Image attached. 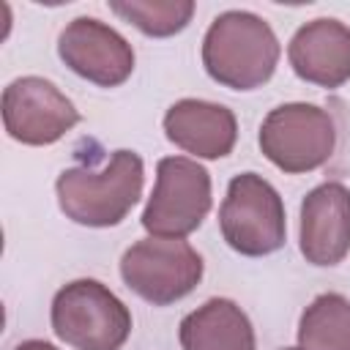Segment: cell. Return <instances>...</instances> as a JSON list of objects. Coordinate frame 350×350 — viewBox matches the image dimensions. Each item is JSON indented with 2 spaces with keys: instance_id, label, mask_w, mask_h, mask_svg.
Returning <instances> with one entry per match:
<instances>
[{
  "instance_id": "1",
  "label": "cell",
  "mask_w": 350,
  "mask_h": 350,
  "mask_svg": "<svg viewBox=\"0 0 350 350\" xmlns=\"http://www.w3.org/2000/svg\"><path fill=\"white\" fill-rule=\"evenodd\" d=\"M279 38L273 27L252 11L219 14L202 38V66L213 82L230 90L265 85L279 66Z\"/></svg>"
},
{
  "instance_id": "2",
  "label": "cell",
  "mask_w": 350,
  "mask_h": 350,
  "mask_svg": "<svg viewBox=\"0 0 350 350\" xmlns=\"http://www.w3.org/2000/svg\"><path fill=\"white\" fill-rule=\"evenodd\" d=\"M145 167L139 153L115 150L104 170L68 167L57 175L55 191L66 219L82 227H115L142 197Z\"/></svg>"
},
{
  "instance_id": "3",
  "label": "cell",
  "mask_w": 350,
  "mask_h": 350,
  "mask_svg": "<svg viewBox=\"0 0 350 350\" xmlns=\"http://www.w3.org/2000/svg\"><path fill=\"white\" fill-rule=\"evenodd\" d=\"M52 331L74 350H120L131 334L129 306L98 279H74L52 298Z\"/></svg>"
},
{
  "instance_id": "4",
  "label": "cell",
  "mask_w": 350,
  "mask_h": 350,
  "mask_svg": "<svg viewBox=\"0 0 350 350\" xmlns=\"http://www.w3.org/2000/svg\"><path fill=\"white\" fill-rule=\"evenodd\" d=\"M219 230L227 246L243 257H265L284 246L287 219L279 191L257 172L230 180L219 208Z\"/></svg>"
},
{
  "instance_id": "5",
  "label": "cell",
  "mask_w": 350,
  "mask_h": 350,
  "mask_svg": "<svg viewBox=\"0 0 350 350\" xmlns=\"http://www.w3.org/2000/svg\"><path fill=\"white\" fill-rule=\"evenodd\" d=\"M262 156L287 175L323 167L336 148V126L331 115L306 101L273 107L257 134Z\"/></svg>"
},
{
  "instance_id": "6",
  "label": "cell",
  "mask_w": 350,
  "mask_h": 350,
  "mask_svg": "<svg viewBox=\"0 0 350 350\" xmlns=\"http://www.w3.org/2000/svg\"><path fill=\"white\" fill-rule=\"evenodd\" d=\"M205 262L183 238H142L120 257V276L131 293L153 306L186 298L202 279Z\"/></svg>"
},
{
  "instance_id": "7",
  "label": "cell",
  "mask_w": 350,
  "mask_h": 350,
  "mask_svg": "<svg viewBox=\"0 0 350 350\" xmlns=\"http://www.w3.org/2000/svg\"><path fill=\"white\" fill-rule=\"evenodd\" d=\"M211 175L186 156H164L156 164V186L142 211V227L153 238H186L211 211Z\"/></svg>"
},
{
  "instance_id": "8",
  "label": "cell",
  "mask_w": 350,
  "mask_h": 350,
  "mask_svg": "<svg viewBox=\"0 0 350 350\" xmlns=\"http://www.w3.org/2000/svg\"><path fill=\"white\" fill-rule=\"evenodd\" d=\"M0 109L8 137L36 148L63 139L79 123L74 101L44 77H16L8 82Z\"/></svg>"
},
{
  "instance_id": "9",
  "label": "cell",
  "mask_w": 350,
  "mask_h": 350,
  "mask_svg": "<svg viewBox=\"0 0 350 350\" xmlns=\"http://www.w3.org/2000/svg\"><path fill=\"white\" fill-rule=\"evenodd\" d=\"M57 55L77 77L98 88H118L134 71L131 44L96 16L71 19L60 30Z\"/></svg>"
},
{
  "instance_id": "10",
  "label": "cell",
  "mask_w": 350,
  "mask_h": 350,
  "mask_svg": "<svg viewBox=\"0 0 350 350\" xmlns=\"http://www.w3.org/2000/svg\"><path fill=\"white\" fill-rule=\"evenodd\" d=\"M298 246L306 262L339 265L350 252V189L339 180L314 186L301 202Z\"/></svg>"
},
{
  "instance_id": "11",
  "label": "cell",
  "mask_w": 350,
  "mask_h": 350,
  "mask_svg": "<svg viewBox=\"0 0 350 350\" xmlns=\"http://www.w3.org/2000/svg\"><path fill=\"white\" fill-rule=\"evenodd\" d=\"M287 60L298 79L336 90L350 82V27L334 16L304 22L290 44Z\"/></svg>"
},
{
  "instance_id": "12",
  "label": "cell",
  "mask_w": 350,
  "mask_h": 350,
  "mask_svg": "<svg viewBox=\"0 0 350 350\" xmlns=\"http://www.w3.org/2000/svg\"><path fill=\"white\" fill-rule=\"evenodd\" d=\"M164 134L175 148L197 159H224L235 148L238 120L224 104L180 98L164 112Z\"/></svg>"
},
{
  "instance_id": "13",
  "label": "cell",
  "mask_w": 350,
  "mask_h": 350,
  "mask_svg": "<svg viewBox=\"0 0 350 350\" xmlns=\"http://www.w3.org/2000/svg\"><path fill=\"white\" fill-rule=\"evenodd\" d=\"M183 350H257L249 314L230 298H208L178 325Z\"/></svg>"
},
{
  "instance_id": "14",
  "label": "cell",
  "mask_w": 350,
  "mask_h": 350,
  "mask_svg": "<svg viewBox=\"0 0 350 350\" xmlns=\"http://www.w3.org/2000/svg\"><path fill=\"white\" fill-rule=\"evenodd\" d=\"M298 347L350 350V298L320 293L298 320Z\"/></svg>"
},
{
  "instance_id": "15",
  "label": "cell",
  "mask_w": 350,
  "mask_h": 350,
  "mask_svg": "<svg viewBox=\"0 0 350 350\" xmlns=\"http://www.w3.org/2000/svg\"><path fill=\"white\" fill-rule=\"evenodd\" d=\"M109 11L134 25L139 33L153 38H167L180 33L191 16L194 3L191 0H129V3H109Z\"/></svg>"
},
{
  "instance_id": "16",
  "label": "cell",
  "mask_w": 350,
  "mask_h": 350,
  "mask_svg": "<svg viewBox=\"0 0 350 350\" xmlns=\"http://www.w3.org/2000/svg\"><path fill=\"white\" fill-rule=\"evenodd\" d=\"M14 350H57V347L44 342V339H27V342H19Z\"/></svg>"
},
{
  "instance_id": "17",
  "label": "cell",
  "mask_w": 350,
  "mask_h": 350,
  "mask_svg": "<svg viewBox=\"0 0 350 350\" xmlns=\"http://www.w3.org/2000/svg\"><path fill=\"white\" fill-rule=\"evenodd\" d=\"M282 350H304V347H282Z\"/></svg>"
}]
</instances>
